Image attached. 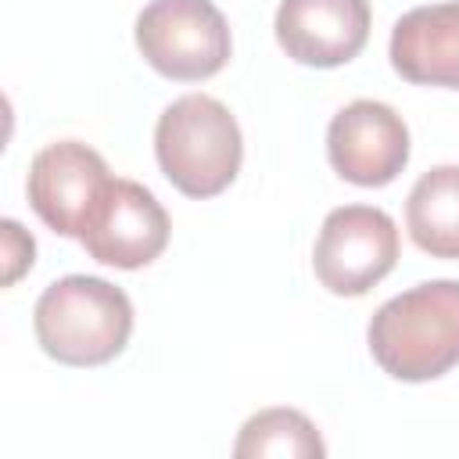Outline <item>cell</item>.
<instances>
[{
  "mask_svg": "<svg viewBox=\"0 0 459 459\" xmlns=\"http://www.w3.org/2000/svg\"><path fill=\"white\" fill-rule=\"evenodd\" d=\"M373 362L402 380L427 384L459 366V280H427L384 301L366 326Z\"/></svg>",
  "mask_w": 459,
  "mask_h": 459,
  "instance_id": "cell-1",
  "label": "cell"
},
{
  "mask_svg": "<svg viewBox=\"0 0 459 459\" xmlns=\"http://www.w3.org/2000/svg\"><path fill=\"white\" fill-rule=\"evenodd\" d=\"M32 330L54 362L93 369L126 351L133 333V301L122 287L100 276L72 273L39 294Z\"/></svg>",
  "mask_w": 459,
  "mask_h": 459,
  "instance_id": "cell-2",
  "label": "cell"
},
{
  "mask_svg": "<svg viewBox=\"0 0 459 459\" xmlns=\"http://www.w3.org/2000/svg\"><path fill=\"white\" fill-rule=\"evenodd\" d=\"M161 176L194 201L222 194L244 161V136L230 108L208 93L176 97L154 126Z\"/></svg>",
  "mask_w": 459,
  "mask_h": 459,
  "instance_id": "cell-3",
  "label": "cell"
},
{
  "mask_svg": "<svg viewBox=\"0 0 459 459\" xmlns=\"http://www.w3.org/2000/svg\"><path fill=\"white\" fill-rule=\"evenodd\" d=\"M136 50L158 75L201 82L226 68L233 36L212 0H151L136 14Z\"/></svg>",
  "mask_w": 459,
  "mask_h": 459,
  "instance_id": "cell-4",
  "label": "cell"
},
{
  "mask_svg": "<svg viewBox=\"0 0 459 459\" xmlns=\"http://www.w3.org/2000/svg\"><path fill=\"white\" fill-rule=\"evenodd\" d=\"M398 226L384 208L341 204L319 226L312 269L330 294L362 298L398 265Z\"/></svg>",
  "mask_w": 459,
  "mask_h": 459,
  "instance_id": "cell-5",
  "label": "cell"
},
{
  "mask_svg": "<svg viewBox=\"0 0 459 459\" xmlns=\"http://www.w3.org/2000/svg\"><path fill=\"white\" fill-rule=\"evenodd\" d=\"M169 212L136 179H111L93 215L86 219L82 251L111 269H143L169 247Z\"/></svg>",
  "mask_w": 459,
  "mask_h": 459,
  "instance_id": "cell-6",
  "label": "cell"
},
{
  "mask_svg": "<svg viewBox=\"0 0 459 459\" xmlns=\"http://www.w3.org/2000/svg\"><path fill=\"white\" fill-rule=\"evenodd\" d=\"M409 126L384 100H351L326 126V158L344 183L387 186L409 165Z\"/></svg>",
  "mask_w": 459,
  "mask_h": 459,
  "instance_id": "cell-7",
  "label": "cell"
},
{
  "mask_svg": "<svg viewBox=\"0 0 459 459\" xmlns=\"http://www.w3.org/2000/svg\"><path fill=\"white\" fill-rule=\"evenodd\" d=\"M108 183H111V172L93 147L79 140H57L32 158L25 194L47 230H54L57 237L79 240Z\"/></svg>",
  "mask_w": 459,
  "mask_h": 459,
  "instance_id": "cell-8",
  "label": "cell"
},
{
  "mask_svg": "<svg viewBox=\"0 0 459 459\" xmlns=\"http://www.w3.org/2000/svg\"><path fill=\"white\" fill-rule=\"evenodd\" d=\"M369 0H280L276 43L308 68H341L355 61L369 39Z\"/></svg>",
  "mask_w": 459,
  "mask_h": 459,
  "instance_id": "cell-9",
  "label": "cell"
},
{
  "mask_svg": "<svg viewBox=\"0 0 459 459\" xmlns=\"http://www.w3.org/2000/svg\"><path fill=\"white\" fill-rule=\"evenodd\" d=\"M387 57L405 82L459 90V0L405 11L391 29Z\"/></svg>",
  "mask_w": 459,
  "mask_h": 459,
  "instance_id": "cell-10",
  "label": "cell"
},
{
  "mask_svg": "<svg viewBox=\"0 0 459 459\" xmlns=\"http://www.w3.org/2000/svg\"><path fill=\"white\" fill-rule=\"evenodd\" d=\"M405 230L423 255L459 262V165H434L412 183Z\"/></svg>",
  "mask_w": 459,
  "mask_h": 459,
  "instance_id": "cell-11",
  "label": "cell"
},
{
  "mask_svg": "<svg viewBox=\"0 0 459 459\" xmlns=\"http://www.w3.org/2000/svg\"><path fill=\"white\" fill-rule=\"evenodd\" d=\"M233 455L237 459H265V455L323 459L326 445H323L316 423L305 412L276 405V409H262V412L244 420V427L237 434V445H233Z\"/></svg>",
  "mask_w": 459,
  "mask_h": 459,
  "instance_id": "cell-12",
  "label": "cell"
},
{
  "mask_svg": "<svg viewBox=\"0 0 459 459\" xmlns=\"http://www.w3.org/2000/svg\"><path fill=\"white\" fill-rule=\"evenodd\" d=\"M0 255H4V287H14L36 262V240L18 219L0 222Z\"/></svg>",
  "mask_w": 459,
  "mask_h": 459,
  "instance_id": "cell-13",
  "label": "cell"
}]
</instances>
